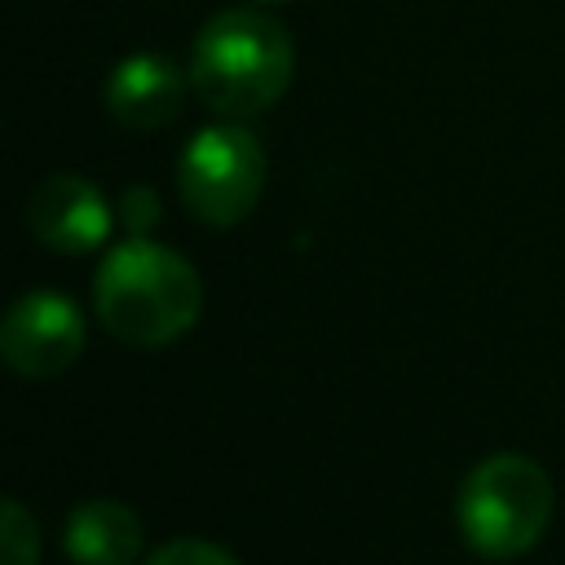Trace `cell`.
<instances>
[{
	"mask_svg": "<svg viewBox=\"0 0 565 565\" xmlns=\"http://www.w3.org/2000/svg\"><path fill=\"white\" fill-rule=\"evenodd\" d=\"M291 35L260 9H225L207 18L190 49V88L225 119L269 110L291 84Z\"/></svg>",
	"mask_w": 565,
	"mask_h": 565,
	"instance_id": "7a4b0ae2",
	"label": "cell"
},
{
	"mask_svg": "<svg viewBox=\"0 0 565 565\" xmlns=\"http://www.w3.org/2000/svg\"><path fill=\"white\" fill-rule=\"evenodd\" d=\"M455 521L477 556L512 561L530 552L552 521V477L530 455H486L459 486Z\"/></svg>",
	"mask_w": 565,
	"mask_h": 565,
	"instance_id": "3957f363",
	"label": "cell"
},
{
	"mask_svg": "<svg viewBox=\"0 0 565 565\" xmlns=\"http://www.w3.org/2000/svg\"><path fill=\"white\" fill-rule=\"evenodd\" d=\"M256 4H282V0H256Z\"/></svg>",
	"mask_w": 565,
	"mask_h": 565,
	"instance_id": "7c38bea8",
	"label": "cell"
},
{
	"mask_svg": "<svg viewBox=\"0 0 565 565\" xmlns=\"http://www.w3.org/2000/svg\"><path fill=\"white\" fill-rule=\"evenodd\" d=\"M177 190L203 225H238L265 190L260 141L238 119L207 124L177 159Z\"/></svg>",
	"mask_w": 565,
	"mask_h": 565,
	"instance_id": "277c9868",
	"label": "cell"
},
{
	"mask_svg": "<svg viewBox=\"0 0 565 565\" xmlns=\"http://www.w3.org/2000/svg\"><path fill=\"white\" fill-rule=\"evenodd\" d=\"M0 353L18 375H31V380L62 375L84 353V318L66 296L31 291L4 313Z\"/></svg>",
	"mask_w": 565,
	"mask_h": 565,
	"instance_id": "5b68a950",
	"label": "cell"
},
{
	"mask_svg": "<svg viewBox=\"0 0 565 565\" xmlns=\"http://www.w3.org/2000/svg\"><path fill=\"white\" fill-rule=\"evenodd\" d=\"M141 565H238L230 552H221L216 543H203V539H172L163 547H154Z\"/></svg>",
	"mask_w": 565,
	"mask_h": 565,
	"instance_id": "30bf717a",
	"label": "cell"
},
{
	"mask_svg": "<svg viewBox=\"0 0 565 565\" xmlns=\"http://www.w3.org/2000/svg\"><path fill=\"white\" fill-rule=\"evenodd\" d=\"M93 309L115 340L163 349L194 327L203 309V282L185 256L132 234L97 265Z\"/></svg>",
	"mask_w": 565,
	"mask_h": 565,
	"instance_id": "6da1fadb",
	"label": "cell"
},
{
	"mask_svg": "<svg viewBox=\"0 0 565 565\" xmlns=\"http://www.w3.org/2000/svg\"><path fill=\"white\" fill-rule=\"evenodd\" d=\"M102 97L124 128H163L181 115L185 75L159 53H132L110 71Z\"/></svg>",
	"mask_w": 565,
	"mask_h": 565,
	"instance_id": "52a82bcc",
	"label": "cell"
},
{
	"mask_svg": "<svg viewBox=\"0 0 565 565\" xmlns=\"http://www.w3.org/2000/svg\"><path fill=\"white\" fill-rule=\"evenodd\" d=\"M0 565H40V525L18 499L0 512Z\"/></svg>",
	"mask_w": 565,
	"mask_h": 565,
	"instance_id": "9c48e42d",
	"label": "cell"
},
{
	"mask_svg": "<svg viewBox=\"0 0 565 565\" xmlns=\"http://www.w3.org/2000/svg\"><path fill=\"white\" fill-rule=\"evenodd\" d=\"M26 225L31 234L53 252H93L110 234V207L102 190L79 172H53L44 177L26 199Z\"/></svg>",
	"mask_w": 565,
	"mask_h": 565,
	"instance_id": "8992f818",
	"label": "cell"
},
{
	"mask_svg": "<svg viewBox=\"0 0 565 565\" xmlns=\"http://www.w3.org/2000/svg\"><path fill=\"white\" fill-rule=\"evenodd\" d=\"M141 516L119 499H88L66 516L62 547L75 565H132L141 556Z\"/></svg>",
	"mask_w": 565,
	"mask_h": 565,
	"instance_id": "ba28073f",
	"label": "cell"
},
{
	"mask_svg": "<svg viewBox=\"0 0 565 565\" xmlns=\"http://www.w3.org/2000/svg\"><path fill=\"white\" fill-rule=\"evenodd\" d=\"M119 221L128 234H150L159 221V194L150 185H128L119 199Z\"/></svg>",
	"mask_w": 565,
	"mask_h": 565,
	"instance_id": "8fae6325",
	"label": "cell"
}]
</instances>
